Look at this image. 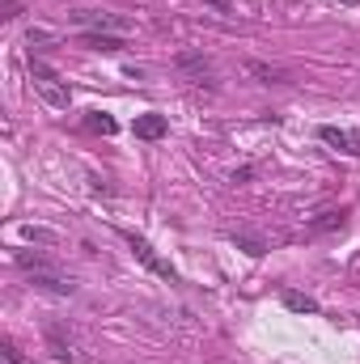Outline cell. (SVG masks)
<instances>
[{"instance_id": "cell-1", "label": "cell", "mask_w": 360, "mask_h": 364, "mask_svg": "<svg viewBox=\"0 0 360 364\" xmlns=\"http://www.w3.org/2000/svg\"><path fill=\"white\" fill-rule=\"evenodd\" d=\"M13 259H17V267L30 275L38 288H47V292H60V296H73V292H77L73 275L55 272V263H51V259H43V255H30V250H17Z\"/></svg>"}, {"instance_id": "cell-2", "label": "cell", "mask_w": 360, "mask_h": 364, "mask_svg": "<svg viewBox=\"0 0 360 364\" xmlns=\"http://www.w3.org/2000/svg\"><path fill=\"white\" fill-rule=\"evenodd\" d=\"M30 77H34V90H38V97H43L51 110H68L73 90L60 81V73H55V68H47L43 60H34V55H30Z\"/></svg>"}, {"instance_id": "cell-3", "label": "cell", "mask_w": 360, "mask_h": 364, "mask_svg": "<svg viewBox=\"0 0 360 364\" xmlns=\"http://www.w3.org/2000/svg\"><path fill=\"white\" fill-rule=\"evenodd\" d=\"M73 21L85 30V34H127L132 21L127 17H115V13H97V9H77Z\"/></svg>"}, {"instance_id": "cell-4", "label": "cell", "mask_w": 360, "mask_h": 364, "mask_svg": "<svg viewBox=\"0 0 360 364\" xmlns=\"http://www.w3.org/2000/svg\"><path fill=\"white\" fill-rule=\"evenodd\" d=\"M47 348H51V356L64 364H93L85 356V348L73 339V331H64V326H47Z\"/></svg>"}, {"instance_id": "cell-5", "label": "cell", "mask_w": 360, "mask_h": 364, "mask_svg": "<svg viewBox=\"0 0 360 364\" xmlns=\"http://www.w3.org/2000/svg\"><path fill=\"white\" fill-rule=\"evenodd\" d=\"M127 246L136 250V259H140V263H144V267H149L153 275H162V279H170V284L179 279V275H174V267H170L166 259H157V250H153V246H149L144 237H136V233H127Z\"/></svg>"}, {"instance_id": "cell-6", "label": "cell", "mask_w": 360, "mask_h": 364, "mask_svg": "<svg viewBox=\"0 0 360 364\" xmlns=\"http://www.w3.org/2000/svg\"><path fill=\"white\" fill-rule=\"evenodd\" d=\"M318 140L322 144H331L335 153H344V157H360V132H348V127H318Z\"/></svg>"}, {"instance_id": "cell-7", "label": "cell", "mask_w": 360, "mask_h": 364, "mask_svg": "<svg viewBox=\"0 0 360 364\" xmlns=\"http://www.w3.org/2000/svg\"><path fill=\"white\" fill-rule=\"evenodd\" d=\"M132 132H136V140H162V136L170 132V119L157 114V110H149V114H136Z\"/></svg>"}, {"instance_id": "cell-8", "label": "cell", "mask_w": 360, "mask_h": 364, "mask_svg": "<svg viewBox=\"0 0 360 364\" xmlns=\"http://www.w3.org/2000/svg\"><path fill=\"white\" fill-rule=\"evenodd\" d=\"M280 301H284V309H292V314H318V301H314V296H305V292L284 288V292H280Z\"/></svg>"}, {"instance_id": "cell-9", "label": "cell", "mask_w": 360, "mask_h": 364, "mask_svg": "<svg viewBox=\"0 0 360 364\" xmlns=\"http://www.w3.org/2000/svg\"><path fill=\"white\" fill-rule=\"evenodd\" d=\"M85 47H93V51H123V34H85Z\"/></svg>"}, {"instance_id": "cell-10", "label": "cell", "mask_w": 360, "mask_h": 364, "mask_svg": "<svg viewBox=\"0 0 360 364\" xmlns=\"http://www.w3.org/2000/svg\"><path fill=\"white\" fill-rule=\"evenodd\" d=\"M85 127H90V132H102V136H115V132H119V123H115L110 114H102V110H90V114H85Z\"/></svg>"}, {"instance_id": "cell-11", "label": "cell", "mask_w": 360, "mask_h": 364, "mask_svg": "<svg viewBox=\"0 0 360 364\" xmlns=\"http://www.w3.org/2000/svg\"><path fill=\"white\" fill-rule=\"evenodd\" d=\"M0 352H4V364H30L21 352H17V343H13V339H4V343H0Z\"/></svg>"}, {"instance_id": "cell-12", "label": "cell", "mask_w": 360, "mask_h": 364, "mask_svg": "<svg viewBox=\"0 0 360 364\" xmlns=\"http://www.w3.org/2000/svg\"><path fill=\"white\" fill-rule=\"evenodd\" d=\"M344 225V216H335V212H327L322 220H314V233H327V229H339Z\"/></svg>"}, {"instance_id": "cell-13", "label": "cell", "mask_w": 360, "mask_h": 364, "mask_svg": "<svg viewBox=\"0 0 360 364\" xmlns=\"http://www.w3.org/2000/svg\"><path fill=\"white\" fill-rule=\"evenodd\" d=\"M335 4H360V0H335Z\"/></svg>"}]
</instances>
